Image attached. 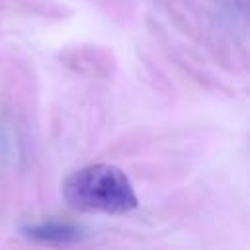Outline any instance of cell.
<instances>
[{
	"label": "cell",
	"instance_id": "6da1fadb",
	"mask_svg": "<svg viewBox=\"0 0 250 250\" xmlns=\"http://www.w3.org/2000/svg\"><path fill=\"white\" fill-rule=\"evenodd\" d=\"M62 197L82 213L123 215L139 205L131 180L113 164H90L74 170L62 184Z\"/></svg>",
	"mask_w": 250,
	"mask_h": 250
},
{
	"label": "cell",
	"instance_id": "7a4b0ae2",
	"mask_svg": "<svg viewBox=\"0 0 250 250\" xmlns=\"http://www.w3.org/2000/svg\"><path fill=\"white\" fill-rule=\"evenodd\" d=\"M23 234L27 238L39 240V242H51V244H68L76 242L84 236V229L74 223H62V221H43L35 225L23 227Z\"/></svg>",
	"mask_w": 250,
	"mask_h": 250
}]
</instances>
